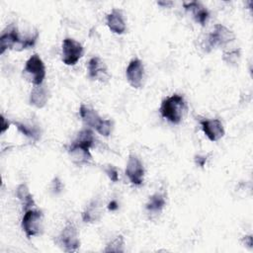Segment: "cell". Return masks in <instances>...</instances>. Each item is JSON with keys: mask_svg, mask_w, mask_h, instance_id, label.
Returning <instances> with one entry per match:
<instances>
[{"mask_svg": "<svg viewBox=\"0 0 253 253\" xmlns=\"http://www.w3.org/2000/svg\"><path fill=\"white\" fill-rule=\"evenodd\" d=\"M39 33L36 32L34 35L22 38L20 37L16 27L11 26L8 28V32H4L0 38L1 53H3L8 48H13L16 50H23L26 48L33 47L38 40Z\"/></svg>", "mask_w": 253, "mask_h": 253, "instance_id": "obj_1", "label": "cell"}, {"mask_svg": "<svg viewBox=\"0 0 253 253\" xmlns=\"http://www.w3.org/2000/svg\"><path fill=\"white\" fill-rule=\"evenodd\" d=\"M186 108L187 106L184 97L180 94H173L162 101L159 111L164 119L177 125L181 122Z\"/></svg>", "mask_w": 253, "mask_h": 253, "instance_id": "obj_2", "label": "cell"}, {"mask_svg": "<svg viewBox=\"0 0 253 253\" xmlns=\"http://www.w3.org/2000/svg\"><path fill=\"white\" fill-rule=\"evenodd\" d=\"M23 74L30 82L36 86L42 85L45 77V67L43 61L38 54H33L27 60Z\"/></svg>", "mask_w": 253, "mask_h": 253, "instance_id": "obj_3", "label": "cell"}, {"mask_svg": "<svg viewBox=\"0 0 253 253\" xmlns=\"http://www.w3.org/2000/svg\"><path fill=\"white\" fill-rule=\"evenodd\" d=\"M43 214L39 210L30 209L25 211L22 218V228L28 238L39 235L42 230Z\"/></svg>", "mask_w": 253, "mask_h": 253, "instance_id": "obj_4", "label": "cell"}, {"mask_svg": "<svg viewBox=\"0 0 253 253\" xmlns=\"http://www.w3.org/2000/svg\"><path fill=\"white\" fill-rule=\"evenodd\" d=\"M83 55V46L82 44L71 39L65 38L62 42V53L61 59L66 65H74Z\"/></svg>", "mask_w": 253, "mask_h": 253, "instance_id": "obj_5", "label": "cell"}, {"mask_svg": "<svg viewBox=\"0 0 253 253\" xmlns=\"http://www.w3.org/2000/svg\"><path fill=\"white\" fill-rule=\"evenodd\" d=\"M234 33L221 24H216L212 32L208 36L206 46L209 47V50L216 45H224L232 41H234Z\"/></svg>", "mask_w": 253, "mask_h": 253, "instance_id": "obj_6", "label": "cell"}, {"mask_svg": "<svg viewBox=\"0 0 253 253\" xmlns=\"http://www.w3.org/2000/svg\"><path fill=\"white\" fill-rule=\"evenodd\" d=\"M58 241L61 247L66 252H72L77 250L80 245L78 231L73 223H67L58 236Z\"/></svg>", "mask_w": 253, "mask_h": 253, "instance_id": "obj_7", "label": "cell"}, {"mask_svg": "<svg viewBox=\"0 0 253 253\" xmlns=\"http://www.w3.org/2000/svg\"><path fill=\"white\" fill-rule=\"evenodd\" d=\"M126 175L129 179L130 183L139 186L143 182L144 177V167L142 162L135 156L130 154L126 167Z\"/></svg>", "mask_w": 253, "mask_h": 253, "instance_id": "obj_8", "label": "cell"}, {"mask_svg": "<svg viewBox=\"0 0 253 253\" xmlns=\"http://www.w3.org/2000/svg\"><path fill=\"white\" fill-rule=\"evenodd\" d=\"M89 149L90 147L80 144L76 141H73L69 145L67 151L71 161L78 166H82V165H87L92 161V155Z\"/></svg>", "mask_w": 253, "mask_h": 253, "instance_id": "obj_9", "label": "cell"}, {"mask_svg": "<svg viewBox=\"0 0 253 253\" xmlns=\"http://www.w3.org/2000/svg\"><path fill=\"white\" fill-rule=\"evenodd\" d=\"M126 75L131 87L136 89L141 87L144 75V67L142 62L137 58L132 59L126 67Z\"/></svg>", "mask_w": 253, "mask_h": 253, "instance_id": "obj_10", "label": "cell"}, {"mask_svg": "<svg viewBox=\"0 0 253 253\" xmlns=\"http://www.w3.org/2000/svg\"><path fill=\"white\" fill-rule=\"evenodd\" d=\"M200 125L203 131L211 141H216L224 135L223 125L217 119L202 120Z\"/></svg>", "mask_w": 253, "mask_h": 253, "instance_id": "obj_11", "label": "cell"}, {"mask_svg": "<svg viewBox=\"0 0 253 253\" xmlns=\"http://www.w3.org/2000/svg\"><path fill=\"white\" fill-rule=\"evenodd\" d=\"M107 26L115 34H123L126 31V22L122 10L113 9L110 14L107 15Z\"/></svg>", "mask_w": 253, "mask_h": 253, "instance_id": "obj_12", "label": "cell"}, {"mask_svg": "<svg viewBox=\"0 0 253 253\" xmlns=\"http://www.w3.org/2000/svg\"><path fill=\"white\" fill-rule=\"evenodd\" d=\"M88 71L90 78L94 80L103 81L109 78V74L104 62L97 56L92 57L88 62Z\"/></svg>", "mask_w": 253, "mask_h": 253, "instance_id": "obj_13", "label": "cell"}, {"mask_svg": "<svg viewBox=\"0 0 253 253\" xmlns=\"http://www.w3.org/2000/svg\"><path fill=\"white\" fill-rule=\"evenodd\" d=\"M184 8L187 11L191 12L193 14L196 22H198L202 26H205V24L208 22V20L210 18V13H209L208 9L205 6H203L200 2L193 1V2H189V3H184Z\"/></svg>", "mask_w": 253, "mask_h": 253, "instance_id": "obj_14", "label": "cell"}, {"mask_svg": "<svg viewBox=\"0 0 253 253\" xmlns=\"http://www.w3.org/2000/svg\"><path fill=\"white\" fill-rule=\"evenodd\" d=\"M79 114H80V117H81L83 123L86 126L93 127L95 129L102 121V119L100 118V116L97 114V112L95 110H93L85 105L80 106Z\"/></svg>", "mask_w": 253, "mask_h": 253, "instance_id": "obj_15", "label": "cell"}, {"mask_svg": "<svg viewBox=\"0 0 253 253\" xmlns=\"http://www.w3.org/2000/svg\"><path fill=\"white\" fill-rule=\"evenodd\" d=\"M48 100V92L45 87L42 85H37L34 87L30 94L31 105L37 108H43Z\"/></svg>", "mask_w": 253, "mask_h": 253, "instance_id": "obj_16", "label": "cell"}, {"mask_svg": "<svg viewBox=\"0 0 253 253\" xmlns=\"http://www.w3.org/2000/svg\"><path fill=\"white\" fill-rule=\"evenodd\" d=\"M102 214L101 211V205L98 201H93L90 203V205L86 208V210L82 213V218L85 222L93 223L100 219Z\"/></svg>", "mask_w": 253, "mask_h": 253, "instance_id": "obj_17", "label": "cell"}, {"mask_svg": "<svg viewBox=\"0 0 253 253\" xmlns=\"http://www.w3.org/2000/svg\"><path fill=\"white\" fill-rule=\"evenodd\" d=\"M16 195L19 198V200L22 202L24 210H30L35 206V201L33 199L32 194L29 191V188L27 187L26 184H21L18 186Z\"/></svg>", "mask_w": 253, "mask_h": 253, "instance_id": "obj_18", "label": "cell"}, {"mask_svg": "<svg viewBox=\"0 0 253 253\" xmlns=\"http://www.w3.org/2000/svg\"><path fill=\"white\" fill-rule=\"evenodd\" d=\"M165 204H166V201H165L164 196L162 194L156 193V194L152 195L151 197H149V200H148L145 208L149 212L157 213L162 211Z\"/></svg>", "mask_w": 253, "mask_h": 253, "instance_id": "obj_19", "label": "cell"}, {"mask_svg": "<svg viewBox=\"0 0 253 253\" xmlns=\"http://www.w3.org/2000/svg\"><path fill=\"white\" fill-rule=\"evenodd\" d=\"M94 140H95V137H94L93 131L90 128H84L78 132L77 137L74 141L80 144L86 145L88 147H92L94 144Z\"/></svg>", "mask_w": 253, "mask_h": 253, "instance_id": "obj_20", "label": "cell"}, {"mask_svg": "<svg viewBox=\"0 0 253 253\" xmlns=\"http://www.w3.org/2000/svg\"><path fill=\"white\" fill-rule=\"evenodd\" d=\"M15 126H17V128L20 132H22L24 135L32 138L33 140H38L40 138L41 134H40L39 129L36 126H30L23 123H18V122L15 123Z\"/></svg>", "mask_w": 253, "mask_h": 253, "instance_id": "obj_21", "label": "cell"}, {"mask_svg": "<svg viewBox=\"0 0 253 253\" xmlns=\"http://www.w3.org/2000/svg\"><path fill=\"white\" fill-rule=\"evenodd\" d=\"M124 246H125L124 237L122 235H119L107 245L104 251L105 252H124L125 251Z\"/></svg>", "mask_w": 253, "mask_h": 253, "instance_id": "obj_22", "label": "cell"}, {"mask_svg": "<svg viewBox=\"0 0 253 253\" xmlns=\"http://www.w3.org/2000/svg\"><path fill=\"white\" fill-rule=\"evenodd\" d=\"M112 128H113V122L111 120H103L102 119L101 123L96 127V130L104 136H109L111 134Z\"/></svg>", "mask_w": 253, "mask_h": 253, "instance_id": "obj_23", "label": "cell"}, {"mask_svg": "<svg viewBox=\"0 0 253 253\" xmlns=\"http://www.w3.org/2000/svg\"><path fill=\"white\" fill-rule=\"evenodd\" d=\"M240 57V50L239 49H233L228 52H224L222 59L227 63V64H236L238 59Z\"/></svg>", "mask_w": 253, "mask_h": 253, "instance_id": "obj_24", "label": "cell"}, {"mask_svg": "<svg viewBox=\"0 0 253 253\" xmlns=\"http://www.w3.org/2000/svg\"><path fill=\"white\" fill-rule=\"evenodd\" d=\"M104 171L107 174V176L111 179V181L118 182V180H119V173H118V170L113 165H107L104 168Z\"/></svg>", "mask_w": 253, "mask_h": 253, "instance_id": "obj_25", "label": "cell"}, {"mask_svg": "<svg viewBox=\"0 0 253 253\" xmlns=\"http://www.w3.org/2000/svg\"><path fill=\"white\" fill-rule=\"evenodd\" d=\"M52 189L56 192H60L61 189H62V184L61 182L59 181L58 178H54L53 181H52Z\"/></svg>", "mask_w": 253, "mask_h": 253, "instance_id": "obj_26", "label": "cell"}, {"mask_svg": "<svg viewBox=\"0 0 253 253\" xmlns=\"http://www.w3.org/2000/svg\"><path fill=\"white\" fill-rule=\"evenodd\" d=\"M195 161H196V163H197L199 166L203 167V166L205 165L206 161H207V156H201V155H198V156H196V157H195Z\"/></svg>", "mask_w": 253, "mask_h": 253, "instance_id": "obj_27", "label": "cell"}, {"mask_svg": "<svg viewBox=\"0 0 253 253\" xmlns=\"http://www.w3.org/2000/svg\"><path fill=\"white\" fill-rule=\"evenodd\" d=\"M9 127V122L6 121V119L1 116V132H4Z\"/></svg>", "mask_w": 253, "mask_h": 253, "instance_id": "obj_28", "label": "cell"}, {"mask_svg": "<svg viewBox=\"0 0 253 253\" xmlns=\"http://www.w3.org/2000/svg\"><path fill=\"white\" fill-rule=\"evenodd\" d=\"M108 209L110 211H116L118 209V203L116 201H111L108 205Z\"/></svg>", "mask_w": 253, "mask_h": 253, "instance_id": "obj_29", "label": "cell"}, {"mask_svg": "<svg viewBox=\"0 0 253 253\" xmlns=\"http://www.w3.org/2000/svg\"><path fill=\"white\" fill-rule=\"evenodd\" d=\"M243 240H244V243H245V245H247L248 247H251V245H252V237H251V235H248V236H244Z\"/></svg>", "mask_w": 253, "mask_h": 253, "instance_id": "obj_30", "label": "cell"}, {"mask_svg": "<svg viewBox=\"0 0 253 253\" xmlns=\"http://www.w3.org/2000/svg\"><path fill=\"white\" fill-rule=\"evenodd\" d=\"M158 5H163V6H170L172 5V2H158Z\"/></svg>", "mask_w": 253, "mask_h": 253, "instance_id": "obj_31", "label": "cell"}]
</instances>
